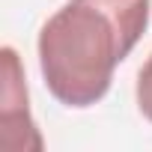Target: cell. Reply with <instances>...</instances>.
<instances>
[{"instance_id":"cell-1","label":"cell","mask_w":152,"mask_h":152,"mask_svg":"<svg viewBox=\"0 0 152 152\" xmlns=\"http://www.w3.org/2000/svg\"><path fill=\"white\" fill-rule=\"evenodd\" d=\"M149 24V0H69L39 30V69L48 93L90 107L110 90L113 69Z\"/></svg>"},{"instance_id":"cell-2","label":"cell","mask_w":152,"mask_h":152,"mask_svg":"<svg viewBox=\"0 0 152 152\" xmlns=\"http://www.w3.org/2000/svg\"><path fill=\"white\" fill-rule=\"evenodd\" d=\"M137 104H140V113L152 122V54L137 75Z\"/></svg>"}]
</instances>
